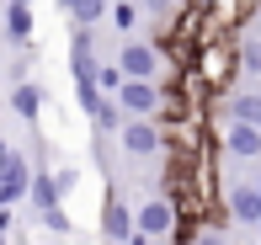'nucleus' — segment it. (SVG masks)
Returning a JSON list of instances; mask_svg holds the SVG:
<instances>
[{"label":"nucleus","instance_id":"nucleus-11","mask_svg":"<svg viewBox=\"0 0 261 245\" xmlns=\"http://www.w3.org/2000/svg\"><path fill=\"white\" fill-rule=\"evenodd\" d=\"M229 123L261 128V91H229Z\"/></svg>","mask_w":261,"mask_h":245},{"label":"nucleus","instance_id":"nucleus-13","mask_svg":"<svg viewBox=\"0 0 261 245\" xmlns=\"http://www.w3.org/2000/svg\"><path fill=\"white\" fill-rule=\"evenodd\" d=\"M6 32H11V43L27 48L32 43V6H6Z\"/></svg>","mask_w":261,"mask_h":245},{"label":"nucleus","instance_id":"nucleus-4","mask_svg":"<svg viewBox=\"0 0 261 245\" xmlns=\"http://www.w3.org/2000/svg\"><path fill=\"white\" fill-rule=\"evenodd\" d=\"M112 64H117L123 80H155L160 75V48H155V43H123Z\"/></svg>","mask_w":261,"mask_h":245},{"label":"nucleus","instance_id":"nucleus-25","mask_svg":"<svg viewBox=\"0 0 261 245\" xmlns=\"http://www.w3.org/2000/svg\"><path fill=\"white\" fill-rule=\"evenodd\" d=\"M11 6H27V0H11Z\"/></svg>","mask_w":261,"mask_h":245},{"label":"nucleus","instance_id":"nucleus-1","mask_svg":"<svg viewBox=\"0 0 261 245\" xmlns=\"http://www.w3.org/2000/svg\"><path fill=\"white\" fill-rule=\"evenodd\" d=\"M192 80L203 86V96H229L234 80H240V59H234V43H203L192 53Z\"/></svg>","mask_w":261,"mask_h":245},{"label":"nucleus","instance_id":"nucleus-15","mask_svg":"<svg viewBox=\"0 0 261 245\" xmlns=\"http://www.w3.org/2000/svg\"><path fill=\"white\" fill-rule=\"evenodd\" d=\"M107 21H112L117 32H134L139 27V0H112V6H107Z\"/></svg>","mask_w":261,"mask_h":245},{"label":"nucleus","instance_id":"nucleus-8","mask_svg":"<svg viewBox=\"0 0 261 245\" xmlns=\"http://www.w3.org/2000/svg\"><path fill=\"white\" fill-rule=\"evenodd\" d=\"M219 149L229 160H256L261 155V128H251V123H224L219 128Z\"/></svg>","mask_w":261,"mask_h":245},{"label":"nucleus","instance_id":"nucleus-17","mask_svg":"<svg viewBox=\"0 0 261 245\" xmlns=\"http://www.w3.org/2000/svg\"><path fill=\"white\" fill-rule=\"evenodd\" d=\"M43 229H48V235H54V240H64V235H69V229H75V219H69V213H64V203H59V208H48V213H43Z\"/></svg>","mask_w":261,"mask_h":245},{"label":"nucleus","instance_id":"nucleus-21","mask_svg":"<svg viewBox=\"0 0 261 245\" xmlns=\"http://www.w3.org/2000/svg\"><path fill=\"white\" fill-rule=\"evenodd\" d=\"M144 6H149V11H155V16H165V11H171V6H176V0H144Z\"/></svg>","mask_w":261,"mask_h":245},{"label":"nucleus","instance_id":"nucleus-27","mask_svg":"<svg viewBox=\"0 0 261 245\" xmlns=\"http://www.w3.org/2000/svg\"><path fill=\"white\" fill-rule=\"evenodd\" d=\"M43 245H59V240H43Z\"/></svg>","mask_w":261,"mask_h":245},{"label":"nucleus","instance_id":"nucleus-6","mask_svg":"<svg viewBox=\"0 0 261 245\" xmlns=\"http://www.w3.org/2000/svg\"><path fill=\"white\" fill-rule=\"evenodd\" d=\"M171 229H176L171 197H149V203L134 213V235H144V240H171Z\"/></svg>","mask_w":261,"mask_h":245},{"label":"nucleus","instance_id":"nucleus-14","mask_svg":"<svg viewBox=\"0 0 261 245\" xmlns=\"http://www.w3.org/2000/svg\"><path fill=\"white\" fill-rule=\"evenodd\" d=\"M107 6H112V0H75L69 16H75V27H101V21H107Z\"/></svg>","mask_w":261,"mask_h":245},{"label":"nucleus","instance_id":"nucleus-3","mask_svg":"<svg viewBox=\"0 0 261 245\" xmlns=\"http://www.w3.org/2000/svg\"><path fill=\"white\" fill-rule=\"evenodd\" d=\"M107 101H117L123 118H155V112H160V86H155V80H123Z\"/></svg>","mask_w":261,"mask_h":245},{"label":"nucleus","instance_id":"nucleus-16","mask_svg":"<svg viewBox=\"0 0 261 245\" xmlns=\"http://www.w3.org/2000/svg\"><path fill=\"white\" fill-rule=\"evenodd\" d=\"M91 123H96V139H101V133H117V128H123L128 118H123V107H117V101H101Z\"/></svg>","mask_w":261,"mask_h":245},{"label":"nucleus","instance_id":"nucleus-18","mask_svg":"<svg viewBox=\"0 0 261 245\" xmlns=\"http://www.w3.org/2000/svg\"><path fill=\"white\" fill-rule=\"evenodd\" d=\"M117 86H123V75H117V64H101V59H96V91H101V96H112Z\"/></svg>","mask_w":261,"mask_h":245},{"label":"nucleus","instance_id":"nucleus-28","mask_svg":"<svg viewBox=\"0 0 261 245\" xmlns=\"http://www.w3.org/2000/svg\"><path fill=\"white\" fill-rule=\"evenodd\" d=\"M256 229H261V224H256Z\"/></svg>","mask_w":261,"mask_h":245},{"label":"nucleus","instance_id":"nucleus-10","mask_svg":"<svg viewBox=\"0 0 261 245\" xmlns=\"http://www.w3.org/2000/svg\"><path fill=\"white\" fill-rule=\"evenodd\" d=\"M11 112H16L21 123H38L43 118V86H32V80H11Z\"/></svg>","mask_w":261,"mask_h":245},{"label":"nucleus","instance_id":"nucleus-19","mask_svg":"<svg viewBox=\"0 0 261 245\" xmlns=\"http://www.w3.org/2000/svg\"><path fill=\"white\" fill-rule=\"evenodd\" d=\"M54 186H59V197H69V192H75V186H80V171H75V166L54 171Z\"/></svg>","mask_w":261,"mask_h":245},{"label":"nucleus","instance_id":"nucleus-9","mask_svg":"<svg viewBox=\"0 0 261 245\" xmlns=\"http://www.w3.org/2000/svg\"><path fill=\"white\" fill-rule=\"evenodd\" d=\"M128 235H134V208H128L117 192H107V197H101V240L123 245Z\"/></svg>","mask_w":261,"mask_h":245},{"label":"nucleus","instance_id":"nucleus-23","mask_svg":"<svg viewBox=\"0 0 261 245\" xmlns=\"http://www.w3.org/2000/svg\"><path fill=\"white\" fill-rule=\"evenodd\" d=\"M123 245H149V240H144V235H128V240H123Z\"/></svg>","mask_w":261,"mask_h":245},{"label":"nucleus","instance_id":"nucleus-24","mask_svg":"<svg viewBox=\"0 0 261 245\" xmlns=\"http://www.w3.org/2000/svg\"><path fill=\"white\" fill-rule=\"evenodd\" d=\"M69 6H75V0H59V11H69Z\"/></svg>","mask_w":261,"mask_h":245},{"label":"nucleus","instance_id":"nucleus-20","mask_svg":"<svg viewBox=\"0 0 261 245\" xmlns=\"http://www.w3.org/2000/svg\"><path fill=\"white\" fill-rule=\"evenodd\" d=\"M0 245H11V208H0Z\"/></svg>","mask_w":261,"mask_h":245},{"label":"nucleus","instance_id":"nucleus-2","mask_svg":"<svg viewBox=\"0 0 261 245\" xmlns=\"http://www.w3.org/2000/svg\"><path fill=\"white\" fill-rule=\"evenodd\" d=\"M219 208H229V219H240V224H261V176L256 181H224Z\"/></svg>","mask_w":261,"mask_h":245},{"label":"nucleus","instance_id":"nucleus-22","mask_svg":"<svg viewBox=\"0 0 261 245\" xmlns=\"http://www.w3.org/2000/svg\"><path fill=\"white\" fill-rule=\"evenodd\" d=\"M197 245H229V240H224V235H213V229H208V235H197Z\"/></svg>","mask_w":261,"mask_h":245},{"label":"nucleus","instance_id":"nucleus-12","mask_svg":"<svg viewBox=\"0 0 261 245\" xmlns=\"http://www.w3.org/2000/svg\"><path fill=\"white\" fill-rule=\"evenodd\" d=\"M27 197L38 203V213H48V208H59V186H54V171H32V181H27Z\"/></svg>","mask_w":261,"mask_h":245},{"label":"nucleus","instance_id":"nucleus-5","mask_svg":"<svg viewBox=\"0 0 261 245\" xmlns=\"http://www.w3.org/2000/svg\"><path fill=\"white\" fill-rule=\"evenodd\" d=\"M117 144H123L128 160H149V155H160V128L149 118H128L117 128Z\"/></svg>","mask_w":261,"mask_h":245},{"label":"nucleus","instance_id":"nucleus-26","mask_svg":"<svg viewBox=\"0 0 261 245\" xmlns=\"http://www.w3.org/2000/svg\"><path fill=\"white\" fill-rule=\"evenodd\" d=\"M0 155H6V139H0Z\"/></svg>","mask_w":261,"mask_h":245},{"label":"nucleus","instance_id":"nucleus-7","mask_svg":"<svg viewBox=\"0 0 261 245\" xmlns=\"http://www.w3.org/2000/svg\"><path fill=\"white\" fill-rule=\"evenodd\" d=\"M27 181H32V166H27V155H0V208H11V203H21L27 197Z\"/></svg>","mask_w":261,"mask_h":245}]
</instances>
